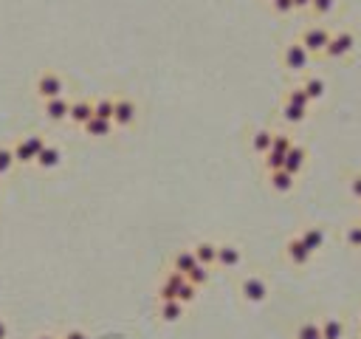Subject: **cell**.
I'll list each match as a JSON object with an SVG mask.
<instances>
[{
	"instance_id": "1",
	"label": "cell",
	"mask_w": 361,
	"mask_h": 339,
	"mask_svg": "<svg viewBox=\"0 0 361 339\" xmlns=\"http://www.w3.org/2000/svg\"><path fill=\"white\" fill-rule=\"evenodd\" d=\"M45 147V139L40 133H32L26 139H20L14 147H12V155H14V164H34L37 155L42 153Z\"/></svg>"
},
{
	"instance_id": "2",
	"label": "cell",
	"mask_w": 361,
	"mask_h": 339,
	"mask_svg": "<svg viewBox=\"0 0 361 339\" xmlns=\"http://www.w3.org/2000/svg\"><path fill=\"white\" fill-rule=\"evenodd\" d=\"M308 65H310V54L302 49L299 40L288 42L285 49H282V68H285L288 74H305Z\"/></svg>"
},
{
	"instance_id": "3",
	"label": "cell",
	"mask_w": 361,
	"mask_h": 339,
	"mask_svg": "<svg viewBox=\"0 0 361 339\" xmlns=\"http://www.w3.org/2000/svg\"><path fill=\"white\" fill-rule=\"evenodd\" d=\"M330 29L327 26H308L302 34H299V42H302V49L314 57V54H325L327 49V42H330Z\"/></svg>"
},
{
	"instance_id": "4",
	"label": "cell",
	"mask_w": 361,
	"mask_h": 339,
	"mask_svg": "<svg viewBox=\"0 0 361 339\" xmlns=\"http://www.w3.org/2000/svg\"><path fill=\"white\" fill-rule=\"evenodd\" d=\"M356 51V34L347 32V29H339V32H333L330 34V42H327V49H325V57L330 60H345Z\"/></svg>"
},
{
	"instance_id": "5",
	"label": "cell",
	"mask_w": 361,
	"mask_h": 339,
	"mask_svg": "<svg viewBox=\"0 0 361 339\" xmlns=\"http://www.w3.org/2000/svg\"><path fill=\"white\" fill-rule=\"evenodd\" d=\"M240 297H243L246 303H251V305L266 303V297H269V283L262 280L260 275H249V277L240 280Z\"/></svg>"
},
{
	"instance_id": "6",
	"label": "cell",
	"mask_w": 361,
	"mask_h": 339,
	"mask_svg": "<svg viewBox=\"0 0 361 339\" xmlns=\"http://www.w3.org/2000/svg\"><path fill=\"white\" fill-rule=\"evenodd\" d=\"M34 90H37V97H40L42 102L57 99V97H65V79H62L57 71H45V74H40Z\"/></svg>"
},
{
	"instance_id": "7",
	"label": "cell",
	"mask_w": 361,
	"mask_h": 339,
	"mask_svg": "<svg viewBox=\"0 0 361 339\" xmlns=\"http://www.w3.org/2000/svg\"><path fill=\"white\" fill-rule=\"evenodd\" d=\"M136 116H138V105L127 97H119L113 99V127H130L136 125Z\"/></svg>"
},
{
	"instance_id": "8",
	"label": "cell",
	"mask_w": 361,
	"mask_h": 339,
	"mask_svg": "<svg viewBox=\"0 0 361 339\" xmlns=\"http://www.w3.org/2000/svg\"><path fill=\"white\" fill-rule=\"evenodd\" d=\"M305 164H308V150L302 147V145H294L291 150L285 153V162H282V170L285 173H291L294 178L305 170Z\"/></svg>"
},
{
	"instance_id": "9",
	"label": "cell",
	"mask_w": 361,
	"mask_h": 339,
	"mask_svg": "<svg viewBox=\"0 0 361 339\" xmlns=\"http://www.w3.org/2000/svg\"><path fill=\"white\" fill-rule=\"evenodd\" d=\"M285 258H288V263H294V266H308L314 255H310L308 249H305V243L294 235V238L285 240Z\"/></svg>"
},
{
	"instance_id": "10",
	"label": "cell",
	"mask_w": 361,
	"mask_h": 339,
	"mask_svg": "<svg viewBox=\"0 0 361 339\" xmlns=\"http://www.w3.org/2000/svg\"><path fill=\"white\" fill-rule=\"evenodd\" d=\"M243 263V252H240L237 243H218V263L221 268H237Z\"/></svg>"
},
{
	"instance_id": "11",
	"label": "cell",
	"mask_w": 361,
	"mask_h": 339,
	"mask_svg": "<svg viewBox=\"0 0 361 339\" xmlns=\"http://www.w3.org/2000/svg\"><path fill=\"white\" fill-rule=\"evenodd\" d=\"M297 238L305 243V249H308L310 255H316L319 249L325 246V240H327V235H325V229H322V226H305V229H302Z\"/></svg>"
},
{
	"instance_id": "12",
	"label": "cell",
	"mask_w": 361,
	"mask_h": 339,
	"mask_svg": "<svg viewBox=\"0 0 361 339\" xmlns=\"http://www.w3.org/2000/svg\"><path fill=\"white\" fill-rule=\"evenodd\" d=\"M68 110H71V99H65V97L42 102V113H45L48 122H65L68 119Z\"/></svg>"
},
{
	"instance_id": "13",
	"label": "cell",
	"mask_w": 361,
	"mask_h": 339,
	"mask_svg": "<svg viewBox=\"0 0 361 339\" xmlns=\"http://www.w3.org/2000/svg\"><path fill=\"white\" fill-rule=\"evenodd\" d=\"M192 255H195V260L206 268H212L214 263H218V243L212 240H198L195 246H192Z\"/></svg>"
},
{
	"instance_id": "14",
	"label": "cell",
	"mask_w": 361,
	"mask_h": 339,
	"mask_svg": "<svg viewBox=\"0 0 361 339\" xmlns=\"http://www.w3.org/2000/svg\"><path fill=\"white\" fill-rule=\"evenodd\" d=\"M88 119H93V102L90 99H74V102H71L68 122H74V125L82 127Z\"/></svg>"
},
{
	"instance_id": "15",
	"label": "cell",
	"mask_w": 361,
	"mask_h": 339,
	"mask_svg": "<svg viewBox=\"0 0 361 339\" xmlns=\"http://www.w3.org/2000/svg\"><path fill=\"white\" fill-rule=\"evenodd\" d=\"M269 184H271L274 192L288 195V192L297 187V178H294L291 173H285V170H274V173H269Z\"/></svg>"
},
{
	"instance_id": "16",
	"label": "cell",
	"mask_w": 361,
	"mask_h": 339,
	"mask_svg": "<svg viewBox=\"0 0 361 339\" xmlns=\"http://www.w3.org/2000/svg\"><path fill=\"white\" fill-rule=\"evenodd\" d=\"M60 162H62V150L57 145H45L34 164L42 167V170H54V167H60Z\"/></svg>"
},
{
	"instance_id": "17",
	"label": "cell",
	"mask_w": 361,
	"mask_h": 339,
	"mask_svg": "<svg viewBox=\"0 0 361 339\" xmlns=\"http://www.w3.org/2000/svg\"><path fill=\"white\" fill-rule=\"evenodd\" d=\"M299 88L308 94L310 102H319V99H325V94H327V85H325L322 77H305V82H302Z\"/></svg>"
},
{
	"instance_id": "18",
	"label": "cell",
	"mask_w": 361,
	"mask_h": 339,
	"mask_svg": "<svg viewBox=\"0 0 361 339\" xmlns=\"http://www.w3.org/2000/svg\"><path fill=\"white\" fill-rule=\"evenodd\" d=\"M184 311H186V305H184V303H178V300L158 303V316H161L164 323H178L181 316H184Z\"/></svg>"
},
{
	"instance_id": "19",
	"label": "cell",
	"mask_w": 361,
	"mask_h": 339,
	"mask_svg": "<svg viewBox=\"0 0 361 339\" xmlns=\"http://www.w3.org/2000/svg\"><path fill=\"white\" fill-rule=\"evenodd\" d=\"M271 139H274V130H269V127L254 130V133H251V150H254L257 155H266V153L271 150Z\"/></svg>"
},
{
	"instance_id": "20",
	"label": "cell",
	"mask_w": 361,
	"mask_h": 339,
	"mask_svg": "<svg viewBox=\"0 0 361 339\" xmlns=\"http://www.w3.org/2000/svg\"><path fill=\"white\" fill-rule=\"evenodd\" d=\"M319 334H322V339H345V323L339 316H327L319 325Z\"/></svg>"
},
{
	"instance_id": "21",
	"label": "cell",
	"mask_w": 361,
	"mask_h": 339,
	"mask_svg": "<svg viewBox=\"0 0 361 339\" xmlns=\"http://www.w3.org/2000/svg\"><path fill=\"white\" fill-rule=\"evenodd\" d=\"M82 130L88 133V136H93V139H105V136H110L113 133V122H108V119H88L85 125H82Z\"/></svg>"
},
{
	"instance_id": "22",
	"label": "cell",
	"mask_w": 361,
	"mask_h": 339,
	"mask_svg": "<svg viewBox=\"0 0 361 339\" xmlns=\"http://www.w3.org/2000/svg\"><path fill=\"white\" fill-rule=\"evenodd\" d=\"M195 266H198V260H195V255H192V249H181V252L173 258V268H175V271H181L184 277H186Z\"/></svg>"
},
{
	"instance_id": "23",
	"label": "cell",
	"mask_w": 361,
	"mask_h": 339,
	"mask_svg": "<svg viewBox=\"0 0 361 339\" xmlns=\"http://www.w3.org/2000/svg\"><path fill=\"white\" fill-rule=\"evenodd\" d=\"M279 113H282V122H288V125H302L308 119V110H302L297 105H288V102H282Z\"/></svg>"
},
{
	"instance_id": "24",
	"label": "cell",
	"mask_w": 361,
	"mask_h": 339,
	"mask_svg": "<svg viewBox=\"0 0 361 339\" xmlns=\"http://www.w3.org/2000/svg\"><path fill=\"white\" fill-rule=\"evenodd\" d=\"M336 6H339V0H310L308 12L314 17H330L336 12Z\"/></svg>"
},
{
	"instance_id": "25",
	"label": "cell",
	"mask_w": 361,
	"mask_h": 339,
	"mask_svg": "<svg viewBox=\"0 0 361 339\" xmlns=\"http://www.w3.org/2000/svg\"><path fill=\"white\" fill-rule=\"evenodd\" d=\"M294 147V139L288 136L285 130H274V139H271V153H279V155H285L288 150Z\"/></svg>"
},
{
	"instance_id": "26",
	"label": "cell",
	"mask_w": 361,
	"mask_h": 339,
	"mask_svg": "<svg viewBox=\"0 0 361 339\" xmlns=\"http://www.w3.org/2000/svg\"><path fill=\"white\" fill-rule=\"evenodd\" d=\"M285 102H288V105H297V108H302V110L310 108V99H308V94H305L299 85H294L291 90H288V94H285Z\"/></svg>"
},
{
	"instance_id": "27",
	"label": "cell",
	"mask_w": 361,
	"mask_h": 339,
	"mask_svg": "<svg viewBox=\"0 0 361 339\" xmlns=\"http://www.w3.org/2000/svg\"><path fill=\"white\" fill-rule=\"evenodd\" d=\"M93 116H96V119H108V122H113V99H108V97L96 99V102H93Z\"/></svg>"
},
{
	"instance_id": "28",
	"label": "cell",
	"mask_w": 361,
	"mask_h": 339,
	"mask_svg": "<svg viewBox=\"0 0 361 339\" xmlns=\"http://www.w3.org/2000/svg\"><path fill=\"white\" fill-rule=\"evenodd\" d=\"M186 283H192V286H195V288L206 286V283H209V268L198 263V266H195V268H192L189 275H186Z\"/></svg>"
},
{
	"instance_id": "29",
	"label": "cell",
	"mask_w": 361,
	"mask_h": 339,
	"mask_svg": "<svg viewBox=\"0 0 361 339\" xmlns=\"http://www.w3.org/2000/svg\"><path fill=\"white\" fill-rule=\"evenodd\" d=\"M345 243L350 249H361V221H353L345 229Z\"/></svg>"
},
{
	"instance_id": "30",
	"label": "cell",
	"mask_w": 361,
	"mask_h": 339,
	"mask_svg": "<svg viewBox=\"0 0 361 339\" xmlns=\"http://www.w3.org/2000/svg\"><path fill=\"white\" fill-rule=\"evenodd\" d=\"M294 339H322V334H319V323H314V320L302 323V325L297 328V336H294Z\"/></svg>"
},
{
	"instance_id": "31",
	"label": "cell",
	"mask_w": 361,
	"mask_h": 339,
	"mask_svg": "<svg viewBox=\"0 0 361 339\" xmlns=\"http://www.w3.org/2000/svg\"><path fill=\"white\" fill-rule=\"evenodd\" d=\"M195 297H198V288L195 286H192V283H181V288L175 291V300L178 303H184V305H189V303H195Z\"/></svg>"
},
{
	"instance_id": "32",
	"label": "cell",
	"mask_w": 361,
	"mask_h": 339,
	"mask_svg": "<svg viewBox=\"0 0 361 339\" xmlns=\"http://www.w3.org/2000/svg\"><path fill=\"white\" fill-rule=\"evenodd\" d=\"M271 3V12L277 14V17H288V14H294L297 9H294V0H269Z\"/></svg>"
},
{
	"instance_id": "33",
	"label": "cell",
	"mask_w": 361,
	"mask_h": 339,
	"mask_svg": "<svg viewBox=\"0 0 361 339\" xmlns=\"http://www.w3.org/2000/svg\"><path fill=\"white\" fill-rule=\"evenodd\" d=\"M14 167V155H12V147H0V175L12 173Z\"/></svg>"
},
{
	"instance_id": "34",
	"label": "cell",
	"mask_w": 361,
	"mask_h": 339,
	"mask_svg": "<svg viewBox=\"0 0 361 339\" xmlns=\"http://www.w3.org/2000/svg\"><path fill=\"white\" fill-rule=\"evenodd\" d=\"M350 195L356 201H361V173H353L350 175Z\"/></svg>"
},
{
	"instance_id": "35",
	"label": "cell",
	"mask_w": 361,
	"mask_h": 339,
	"mask_svg": "<svg viewBox=\"0 0 361 339\" xmlns=\"http://www.w3.org/2000/svg\"><path fill=\"white\" fill-rule=\"evenodd\" d=\"M60 339H88V334H85V331H79V328H71V331H65Z\"/></svg>"
},
{
	"instance_id": "36",
	"label": "cell",
	"mask_w": 361,
	"mask_h": 339,
	"mask_svg": "<svg viewBox=\"0 0 361 339\" xmlns=\"http://www.w3.org/2000/svg\"><path fill=\"white\" fill-rule=\"evenodd\" d=\"M0 339H9V325L0 320Z\"/></svg>"
},
{
	"instance_id": "37",
	"label": "cell",
	"mask_w": 361,
	"mask_h": 339,
	"mask_svg": "<svg viewBox=\"0 0 361 339\" xmlns=\"http://www.w3.org/2000/svg\"><path fill=\"white\" fill-rule=\"evenodd\" d=\"M310 0H294V9H308Z\"/></svg>"
},
{
	"instance_id": "38",
	"label": "cell",
	"mask_w": 361,
	"mask_h": 339,
	"mask_svg": "<svg viewBox=\"0 0 361 339\" xmlns=\"http://www.w3.org/2000/svg\"><path fill=\"white\" fill-rule=\"evenodd\" d=\"M37 339H60V336H51V334H40Z\"/></svg>"
},
{
	"instance_id": "39",
	"label": "cell",
	"mask_w": 361,
	"mask_h": 339,
	"mask_svg": "<svg viewBox=\"0 0 361 339\" xmlns=\"http://www.w3.org/2000/svg\"><path fill=\"white\" fill-rule=\"evenodd\" d=\"M0 195H3V190H0Z\"/></svg>"
}]
</instances>
